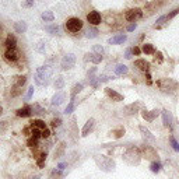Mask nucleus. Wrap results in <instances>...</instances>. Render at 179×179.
<instances>
[{
  "label": "nucleus",
  "instance_id": "nucleus-7",
  "mask_svg": "<svg viewBox=\"0 0 179 179\" xmlns=\"http://www.w3.org/2000/svg\"><path fill=\"white\" fill-rule=\"evenodd\" d=\"M74 64H76V56L73 53H69V55H66L62 59V69L63 70H70L71 67H74Z\"/></svg>",
  "mask_w": 179,
  "mask_h": 179
},
{
  "label": "nucleus",
  "instance_id": "nucleus-9",
  "mask_svg": "<svg viewBox=\"0 0 179 179\" xmlns=\"http://www.w3.org/2000/svg\"><path fill=\"white\" fill-rule=\"evenodd\" d=\"M141 151H143V157H145L147 159H157L158 158L157 151L154 150V147H151V145H145V147H143Z\"/></svg>",
  "mask_w": 179,
  "mask_h": 179
},
{
  "label": "nucleus",
  "instance_id": "nucleus-45",
  "mask_svg": "<svg viewBox=\"0 0 179 179\" xmlns=\"http://www.w3.org/2000/svg\"><path fill=\"white\" fill-rule=\"evenodd\" d=\"M49 134H50L49 129H44V130H42V133H41V137H42V139H48V137H49Z\"/></svg>",
  "mask_w": 179,
  "mask_h": 179
},
{
  "label": "nucleus",
  "instance_id": "nucleus-18",
  "mask_svg": "<svg viewBox=\"0 0 179 179\" xmlns=\"http://www.w3.org/2000/svg\"><path fill=\"white\" fill-rule=\"evenodd\" d=\"M31 129H36V130H44V129H46V125H45V122L44 120H41V119H34L32 122H31V126H30Z\"/></svg>",
  "mask_w": 179,
  "mask_h": 179
},
{
  "label": "nucleus",
  "instance_id": "nucleus-38",
  "mask_svg": "<svg viewBox=\"0 0 179 179\" xmlns=\"http://www.w3.org/2000/svg\"><path fill=\"white\" fill-rule=\"evenodd\" d=\"M169 141H171V145H172L173 150H175V151H179V144H178V141L175 140V137L171 136V137H169Z\"/></svg>",
  "mask_w": 179,
  "mask_h": 179
},
{
  "label": "nucleus",
  "instance_id": "nucleus-48",
  "mask_svg": "<svg viewBox=\"0 0 179 179\" xmlns=\"http://www.w3.org/2000/svg\"><path fill=\"white\" fill-rule=\"evenodd\" d=\"M165 20H168L167 18V16H162V17H159L158 20H157V24H162V21H165ZM155 24V25H157Z\"/></svg>",
  "mask_w": 179,
  "mask_h": 179
},
{
  "label": "nucleus",
  "instance_id": "nucleus-28",
  "mask_svg": "<svg viewBox=\"0 0 179 179\" xmlns=\"http://www.w3.org/2000/svg\"><path fill=\"white\" fill-rule=\"evenodd\" d=\"M27 83V77L25 76H18L14 81V87H18V88H22V85Z\"/></svg>",
  "mask_w": 179,
  "mask_h": 179
},
{
  "label": "nucleus",
  "instance_id": "nucleus-50",
  "mask_svg": "<svg viewBox=\"0 0 179 179\" xmlns=\"http://www.w3.org/2000/svg\"><path fill=\"white\" fill-rule=\"evenodd\" d=\"M131 53H133V52H131V49H127V50H126V56H125V57L126 59H131Z\"/></svg>",
  "mask_w": 179,
  "mask_h": 179
},
{
  "label": "nucleus",
  "instance_id": "nucleus-40",
  "mask_svg": "<svg viewBox=\"0 0 179 179\" xmlns=\"http://www.w3.org/2000/svg\"><path fill=\"white\" fill-rule=\"evenodd\" d=\"M73 109H74V99H71V101H70V103H69V105H67V108H66V111H64V113H66V115L71 113V112H73Z\"/></svg>",
  "mask_w": 179,
  "mask_h": 179
},
{
  "label": "nucleus",
  "instance_id": "nucleus-14",
  "mask_svg": "<svg viewBox=\"0 0 179 179\" xmlns=\"http://www.w3.org/2000/svg\"><path fill=\"white\" fill-rule=\"evenodd\" d=\"M140 131H141V134H143V137H144L147 141H150V143H155V137L151 134V131L148 130L145 126H140Z\"/></svg>",
  "mask_w": 179,
  "mask_h": 179
},
{
  "label": "nucleus",
  "instance_id": "nucleus-53",
  "mask_svg": "<svg viewBox=\"0 0 179 179\" xmlns=\"http://www.w3.org/2000/svg\"><path fill=\"white\" fill-rule=\"evenodd\" d=\"M34 2V0H28V4H31V3H32Z\"/></svg>",
  "mask_w": 179,
  "mask_h": 179
},
{
  "label": "nucleus",
  "instance_id": "nucleus-36",
  "mask_svg": "<svg viewBox=\"0 0 179 179\" xmlns=\"http://www.w3.org/2000/svg\"><path fill=\"white\" fill-rule=\"evenodd\" d=\"M70 130H71L73 137H77L78 131H77V126H76V117H73V119H71V125H70Z\"/></svg>",
  "mask_w": 179,
  "mask_h": 179
},
{
  "label": "nucleus",
  "instance_id": "nucleus-51",
  "mask_svg": "<svg viewBox=\"0 0 179 179\" xmlns=\"http://www.w3.org/2000/svg\"><path fill=\"white\" fill-rule=\"evenodd\" d=\"M66 167H67V162H62V164H59V167H57V168H59L60 171H63Z\"/></svg>",
  "mask_w": 179,
  "mask_h": 179
},
{
  "label": "nucleus",
  "instance_id": "nucleus-30",
  "mask_svg": "<svg viewBox=\"0 0 179 179\" xmlns=\"http://www.w3.org/2000/svg\"><path fill=\"white\" fill-rule=\"evenodd\" d=\"M64 147H66V144H64L63 141L59 144V147H57V150L55 151V159H57V158H60L62 155H63V153H64Z\"/></svg>",
  "mask_w": 179,
  "mask_h": 179
},
{
  "label": "nucleus",
  "instance_id": "nucleus-4",
  "mask_svg": "<svg viewBox=\"0 0 179 179\" xmlns=\"http://www.w3.org/2000/svg\"><path fill=\"white\" fill-rule=\"evenodd\" d=\"M81 28H83V21L80 18L73 17V18H69L66 21V30L70 31V32H78Z\"/></svg>",
  "mask_w": 179,
  "mask_h": 179
},
{
  "label": "nucleus",
  "instance_id": "nucleus-33",
  "mask_svg": "<svg viewBox=\"0 0 179 179\" xmlns=\"http://www.w3.org/2000/svg\"><path fill=\"white\" fill-rule=\"evenodd\" d=\"M81 90H83V84H76V85L73 87V90H71V99H74V97L81 91Z\"/></svg>",
  "mask_w": 179,
  "mask_h": 179
},
{
  "label": "nucleus",
  "instance_id": "nucleus-25",
  "mask_svg": "<svg viewBox=\"0 0 179 179\" xmlns=\"http://www.w3.org/2000/svg\"><path fill=\"white\" fill-rule=\"evenodd\" d=\"M41 17L45 22H52L53 20H55V14H53L52 11H44Z\"/></svg>",
  "mask_w": 179,
  "mask_h": 179
},
{
  "label": "nucleus",
  "instance_id": "nucleus-1",
  "mask_svg": "<svg viewBox=\"0 0 179 179\" xmlns=\"http://www.w3.org/2000/svg\"><path fill=\"white\" fill-rule=\"evenodd\" d=\"M52 73H53V69L50 66H48V64L38 67L35 74V83L38 85H48L49 84V78L52 77Z\"/></svg>",
  "mask_w": 179,
  "mask_h": 179
},
{
  "label": "nucleus",
  "instance_id": "nucleus-13",
  "mask_svg": "<svg viewBox=\"0 0 179 179\" xmlns=\"http://www.w3.org/2000/svg\"><path fill=\"white\" fill-rule=\"evenodd\" d=\"M134 66H136L139 70L144 71V73H147L148 69H150V64H148V62H145L144 59H137V60L134 62Z\"/></svg>",
  "mask_w": 179,
  "mask_h": 179
},
{
  "label": "nucleus",
  "instance_id": "nucleus-24",
  "mask_svg": "<svg viewBox=\"0 0 179 179\" xmlns=\"http://www.w3.org/2000/svg\"><path fill=\"white\" fill-rule=\"evenodd\" d=\"M27 28H28V25H27V22H24V21H18L14 24V30L18 34H24L25 31H27Z\"/></svg>",
  "mask_w": 179,
  "mask_h": 179
},
{
  "label": "nucleus",
  "instance_id": "nucleus-6",
  "mask_svg": "<svg viewBox=\"0 0 179 179\" xmlns=\"http://www.w3.org/2000/svg\"><path fill=\"white\" fill-rule=\"evenodd\" d=\"M141 16H143V11L140 8H130V10H127L125 13V18L130 22L137 21L139 18H141Z\"/></svg>",
  "mask_w": 179,
  "mask_h": 179
},
{
  "label": "nucleus",
  "instance_id": "nucleus-26",
  "mask_svg": "<svg viewBox=\"0 0 179 179\" xmlns=\"http://www.w3.org/2000/svg\"><path fill=\"white\" fill-rule=\"evenodd\" d=\"M161 168H162V165H161V162L159 161H153L151 162V165H150V169H151V172H154V173H158L159 171H161Z\"/></svg>",
  "mask_w": 179,
  "mask_h": 179
},
{
  "label": "nucleus",
  "instance_id": "nucleus-44",
  "mask_svg": "<svg viewBox=\"0 0 179 179\" xmlns=\"http://www.w3.org/2000/svg\"><path fill=\"white\" fill-rule=\"evenodd\" d=\"M50 125H52L53 127H59V126L62 125V120L59 119V117H56V119H53L52 122H50Z\"/></svg>",
  "mask_w": 179,
  "mask_h": 179
},
{
  "label": "nucleus",
  "instance_id": "nucleus-46",
  "mask_svg": "<svg viewBox=\"0 0 179 179\" xmlns=\"http://www.w3.org/2000/svg\"><path fill=\"white\" fill-rule=\"evenodd\" d=\"M32 94H34V87H30V90H28V92H27V95H25V99H30L31 97H32Z\"/></svg>",
  "mask_w": 179,
  "mask_h": 179
},
{
  "label": "nucleus",
  "instance_id": "nucleus-41",
  "mask_svg": "<svg viewBox=\"0 0 179 179\" xmlns=\"http://www.w3.org/2000/svg\"><path fill=\"white\" fill-rule=\"evenodd\" d=\"M45 159H46V153H42L41 155H39V158H38V161H36V164H38L39 167H42V165H44V162H45Z\"/></svg>",
  "mask_w": 179,
  "mask_h": 179
},
{
  "label": "nucleus",
  "instance_id": "nucleus-34",
  "mask_svg": "<svg viewBox=\"0 0 179 179\" xmlns=\"http://www.w3.org/2000/svg\"><path fill=\"white\" fill-rule=\"evenodd\" d=\"M143 52H144L145 55H151V53H154V46L151 44L143 45Z\"/></svg>",
  "mask_w": 179,
  "mask_h": 179
},
{
  "label": "nucleus",
  "instance_id": "nucleus-23",
  "mask_svg": "<svg viewBox=\"0 0 179 179\" xmlns=\"http://www.w3.org/2000/svg\"><path fill=\"white\" fill-rule=\"evenodd\" d=\"M4 45H6V48H16V45H17V39H16V36H14L13 34H8L7 38H6Z\"/></svg>",
  "mask_w": 179,
  "mask_h": 179
},
{
  "label": "nucleus",
  "instance_id": "nucleus-21",
  "mask_svg": "<svg viewBox=\"0 0 179 179\" xmlns=\"http://www.w3.org/2000/svg\"><path fill=\"white\" fill-rule=\"evenodd\" d=\"M158 113H159L158 111H150V112H148V111H144V112H143V117H144L147 122H153V120L155 119L157 116H158Z\"/></svg>",
  "mask_w": 179,
  "mask_h": 179
},
{
  "label": "nucleus",
  "instance_id": "nucleus-52",
  "mask_svg": "<svg viewBox=\"0 0 179 179\" xmlns=\"http://www.w3.org/2000/svg\"><path fill=\"white\" fill-rule=\"evenodd\" d=\"M131 52H133L134 55H140V49H139V48H137V46H134L133 49H131Z\"/></svg>",
  "mask_w": 179,
  "mask_h": 179
},
{
  "label": "nucleus",
  "instance_id": "nucleus-54",
  "mask_svg": "<svg viewBox=\"0 0 179 179\" xmlns=\"http://www.w3.org/2000/svg\"><path fill=\"white\" fill-rule=\"evenodd\" d=\"M2 112H3V109H2V106H0V113H2Z\"/></svg>",
  "mask_w": 179,
  "mask_h": 179
},
{
  "label": "nucleus",
  "instance_id": "nucleus-47",
  "mask_svg": "<svg viewBox=\"0 0 179 179\" xmlns=\"http://www.w3.org/2000/svg\"><path fill=\"white\" fill-rule=\"evenodd\" d=\"M136 27H137V24H136V22H131V24L127 27V31H129V32H131V31H134V30H136Z\"/></svg>",
  "mask_w": 179,
  "mask_h": 179
},
{
  "label": "nucleus",
  "instance_id": "nucleus-49",
  "mask_svg": "<svg viewBox=\"0 0 179 179\" xmlns=\"http://www.w3.org/2000/svg\"><path fill=\"white\" fill-rule=\"evenodd\" d=\"M98 80H99V83H105V81H108V77L106 76H99Z\"/></svg>",
  "mask_w": 179,
  "mask_h": 179
},
{
  "label": "nucleus",
  "instance_id": "nucleus-29",
  "mask_svg": "<svg viewBox=\"0 0 179 179\" xmlns=\"http://www.w3.org/2000/svg\"><path fill=\"white\" fill-rule=\"evenodd\" d=\"M45 31H46V32H49L50 35H56V34H59V27L56 24L46 25V27H45Z\"/></svg>",
  "mask_w": 179,
  "mask_h": 179
},
{
  "label": "nucleus",
  "instance_id": "nucleus-12",
  "mask_svg": "<svg viewBox=\"0 0 179 179\" xmlns=\"http://www.w3.org/2000/svg\"><path fill=\"white\" fill-rule=\"evenodd\" d=\"M64 99H66V92H63V91L56 92L52 98V105H56V106L60 105V103H63Z\"/></svg>",
  "mask_w": 179,
  "mask_h": 179
},
{
  "label": "nucleus",
  "instance_id": "nucleus-2",
  "mask_svg": "<svg viewBox=\"0 0 179 179\" xmlns=\"http://www.w3.org/2000/svg\"><path fill=\"white\" fill-rule=\"evenodd\" d=\"M95 162L103 172H111V171L115 169V161L106 155H97L95 157Z\"/></svg>",
  "mask_w": 179,
  "mask_h": 179
},
{
  "label": "nucleus",
  "instance_id": "nucleus-5",
  "mask_svg": "<svg viewBox=\"0 0 179 179\" xmlns=\"http://www.w3.org/2000/svg\"><path fill=\"white\" fill-rule=\"evenodd\" d=\"M157 84H158V87L161 90H164V91H169V92H172L173 90H176V87H178V83L173 81L172 78H164V80H159Z\"/></svg>",
  "mask_w": 179,
  "mask_h": 179
},
{
  "label": "nucleus",
  "instance_id": "nucleus-42",
  "mask_svg": "<svg viewBox=\"0 0 179 179\" xmlns=\"http://www.w3.org/2000/svg\"><path fill=\"white\" fill-rule=\"evenodd\" d=\"M20 94H21V88L13 85V90H11V97H17V95H20Z\"/></svg>",
  "mask_w": 179,
  "mask_h": 179
},
{
  "label": "nucleus",
  "instance_id": "nucleus-39",
  "mask_svg": "<svg viewBox=\"0 0 179 179\" xmlns=\"http://www.w3.org/2000/svg\"><path fill=\"white\" fill-rule=\"evenodd\" d=\"M27 144L30 145V147H36V145H38V139H36V137H31V139H28Z\"/></svg>",
  "mask_w": 179,
  "mask_h": 179
},
{
  "label": "nucleus",
  "instance_id": "nucleus-3",
  "mask_svg": "<svg viewBox=\"0 0 179 179\" xmlns=\"http://www.w3.org/2000/svg\"><path fill=\"white\" fill-rule=\"evenodd\" d=\"M140 153L137 150H134V148H131V150H127L125 154H123V159H125L127 164L130 165H137L140 162Z\"/></svg>",
  "mask_w": 179,
  "mask_h": 179
},
{
  "label": "nucleus",
  "instance_id": "nucleus-10",
  "mask_svg": "<svg viewBox=\"0 0 179 179\" xmlns=\"http://www.w3.org/2000/svg\"><path fill=\"white\" fill-rule=\"evenodd\" d=\"M87 21L91 25H94V27L101 24V14L98 13V11H90V13L87 14Z\"/></svg>",
  "mask_w": 179,
  "mask_h": 179
},
{
  "label": "nucleus",
  "instance_id": "nucleus-20",
  "mask_svg": "<svg viewBox=\"0 0 179 179\" xmlns=\"http://www.w3.org/2000/svg\"><path fill=\"white\" fill-rule=\"evenodd\" d=\"M32 108H30V106H24V108H21V109H18V111L16 112V115L18 117H28V116H31V113H32Z\"/></svg>",
  "mask_w": 179,
  "mask_h": 179
},
{
  "label": "nucleus",
  "instance_id": "nucleus-8",
  "mask_svg": "<svg viewBox=\"0 0 179 179\" xmlns=\"http://www.w3.org/2000/svg\"><path fill=\"white\" fill-rule=\"evenodd\" d=\"M20 57V53L16 48H7L4 50V59L7 62H17Z\"/></svg>",
  "mask_w": 179,
  "mask_h": 179
},
{
  "label": "nucleus",
  "instance_id": "nucleus-11",
  "mask_svg": "<svg viewBox=\"0 0 179 179\" xmlns=\"http://www.w3.org/2000/svg\"><path fill=\"white\" fill-rule=\"evenodd\" d=\"M94 125H95V120L92 119V117L90 120H87V123L84 125V127H83V131H81V136H83V137L88 136V134L92 131V129H94Z\"/></svg>",
  "mask_w": 179,
  "mask_h": 179
},
{
  "label": "nucleus",
  "instance_id": "nucleus-37",
  "mask_svg": "<svg viewBox=\"0 0 179 179\" xmlns=\"http://www.w3.org/2000/svg\"><path fill=\"white\" fill-rule=\"evenodd\" d=\"M111 134H113L115 139H120V137L125 134V129H117V130H113Z\"/></svg>",
  "mask_w": 179,
  "mask_h": 179
},
{
  "label": "nucleus",
  "instance_id": "nucleus-15",
  "mask_svg": "<svg viewBox=\"0 0 179 179\" xmlns=\"http://www.w3.org/2000/svg\"><path fill=\"white\" fill-rule=\"evenodd\" d=\"M106 95H108L109 98H112L113 101H116V102H120V101H123V95H120L119 92H116L115 90H111V88H106L105 90Z\"/></svg>",
  "mask_w": 179,
  "mask_h": 179
},
{
  "label": "nucleus",
  "instance_id": "nucleus-17",
  "mask_svg": "<svg viewBox=\"0 0 179 179\" xmlns=\"http://www.w3.org/2000/svg\"><path fill=\"white\" fill-rule=\"evenodd\" d=\"M126 39H127V36H126L125 34H119V35H115V36H112V38L108 41V44H111V45L123 44V42H125Z\"/></svg>",
  "mask_w": 179,
  "mask_h": 179
},
{
  "label": "nucleus",
  "instance_id": "nucleus-16",
  "mask_svg": "<svg viewBox=\"0 0 179 179\" xmlns=\"http://www.w3.org/2000/svg\"><path fill=\"white\" fill-rule=\"evenodd\" d=\"M162 120H164L165 127H171V125H172V113L169 111H167V109H164L162 111Z\"/></svg>",
  "mask_w": 179,
  "mask_h": 179
},
{
  "label": "nucleus",
  "instance_id": "nucleus-31",
  "mask_svg": "<svg viewBox=\"0 0 179 179\" xmlns=\"http://www.w3.org/2000/svg\"><path fill=\"white\" fill-rule=\"evenodd\" d=\"M85 36H87V38H97V36H98V30L95 27L88 28L87 32H85Z\"/></svg>",
  "mask_w": 179,
  "mask_h": 179
},
{
  "label": "nucleus",
  "instance_id": "nucleus-22",
  "mask_svg": "<svg viewBox=\"0 0 179 179\" xmlns=\"http://www.w3.org/2000/svg\"><path fill=\"white\" fill-rule=\"evenodd\" d=\"M139 108H140V103L139 102H134V103H131V105H127L125 108V113L126 115H133V113H136L137 111H139Z\"/></svg>",
  "mask_w": 179,
  "mask_h": 179
},
{
  "label": "nucleus",
  "instance_id": "nucleus-43",
  "mask_svg": "<svg viewBox=\"0 0 179 179\" xmlns=\"http://www.w3.org/2000/svg\"><path fill=\"white\" fill-rule=\"evenodd\" d=\"M92 50H94V53H98V55H102L103 53V48L99 46V45H95V46L92 48Z\"/></svg>",
  "mask_w": 179,
  "mask_h": 179
},
{
  "label": "nucleus",
  "instance_id": "nucleus-35",
  "mask_svg": "<svg viewBox=\"0 0 179 179\" xmlns=\"http://www.w3.org/2000/svg\"><path fill=\"white\" fill-rule=\"evenodd\" d=\"M62 178H63V173H62V171L60 169H55V171H52L49 179H62Z\"/></svg>",
  "mask_w": 179,
  "mask_h": 179
},
{
  "label": "nucleus",
  "instance_id": "nucleus-27",
  "mask_svg": "<svg viewBox=\"0 0 179 179\" xmlns=\"http://www.w3.org/2000/svg\"><path fill=\"white\" fill-rule=\"evenodd\" d=\"M127 67L125 66V64H117L116 67H115V74H117V76H123V74H126L127 73Z\"/></svg>",
  "mask_w": 179,
  "mask_h": 179
},
{
  "label": "nucleus",
  "instance_id": "nucleus-32",
  "mask_svg": "<svg viewBox=\"0 0 179 179\" xmlns=\"http://www.w3.org/2000/svg\"><path fill=\"white\" fill-rule=\"evenodd\" d=\"M64 87V78L62 76H59L55 80V88L56 90H62Z\"/></svg>",
  "mask_w": 179,
  "mask_h": 179
},
{
  "label": "nucleus",
  "instance_id": "nucleus-19",
  "mask_svg": "<svg viewBox=\"0 0 179 179\" xmlns=\"http://www.w3.org/2000/svg\"><path fill=\"white\" fill-rule=\"evenodd\" d=\"M85 60H90L92 62V63L98 64L101 63V60H102V55H98V53H88V55H85Z\"/></svg>",
  "mask_w": 179,
  "mask_h": 179
}]
</instances>
